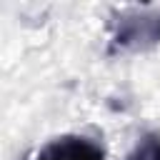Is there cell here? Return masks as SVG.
Listing matches in <instances>:
<instances>
[{
  "label": "cell",
  "mask_w": 160,
  "mask_h": 160,
  "mask_svg": "<svg viewBox=\"0 0 160 160\" xmlns=\"http://www.w3.org/2000/svg\"><path fill=\"white\" fill-rule=\"evenodd\" d=\"M160 42V12L125 10L112 20L110 50H145Z\"/></svg>",
  "instance_id": "cell-1"
},
{
  "label": "cell",
  "mask_w": 160,
  "mask_h": 160,
  "mask_svg": "<svg viewBox=\"0 0 160 160\" xmlns=\"http://www.w3.org/2000/svg\"><path fill=\"white\" fill-rule=\"evenodd\" d=\"M30 160H105V150L92 138L60 135L48 145H42Z\"/></svg>",
  "instance_id": "cell-2"
},
{
  "label": "cell",
  "mask_w": 160,
  "mask_h": 160,
  "mask_svg": "<svg viewBox=\"0 0 160 160\" xmlns=\"http://www.w3.org/2000/svg\"><path fill=\"white\" fill-rule=\"evenodd\" d=\"M125 160H160V135L145 132Z\"/></svg>",
  "instance_id": "cell-3"
}]
</instances>
